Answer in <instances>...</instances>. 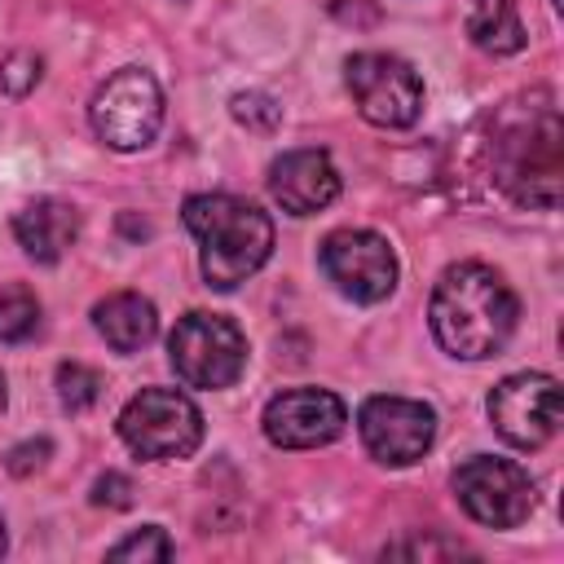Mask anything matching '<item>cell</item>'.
Masks as SVG:
<instances>
[{
	"mask_svg": "<svg viewBox=\"0 0 564 564\" xmlns=\"http://www.w3.org/2000/svg\"><path fill=\"white\" fill-rule=\"evenodd\" d=\"M234 119L251 132H273L282 123V106L269 93H238L234 97Z\"/></svg>",
	"mask_w": 564,
	"mask_h": 564,
	"instance_id": "19",
	"label": "cell"
},
{
	"mask_svg": "<svg viewBox=\"0 0 564 564\" xmlns=\"http://www.w3.org/2000/svg\"><path fill=\"white\" fill-rule=\"evenodd\" d=\"M516 295L498 269L480 260L449 264L432 291V330L449 357L480 361L502 352L516 330Z\"/></svg>",
	"mask_w": 564,
	"mask_h": 564,
	"instance_id": "1",
	"label": "cell"
},
{
	"mask_svg": "<svg viewBox=\"0 0 564 564\" xmlns=\"http://www.w3.org/2000/svg\"><path fill=\"white\" fill-rule=\"evenodd\" d=\"M269 194L282 203L291 216H313L335 203L339 194V172L326 150H286L269 167Z\"/></svg>",
	"mask_w": 564,
	"mask_h": 564,
	"instance_id": "13",
	"label": "cell"
},
{
	"mask_svg": "<svg viewBox=\"0 0 564 564\" xmlns=\"http://www.w3.org/2000/svg\"><path fill=\"white\" fill-rule=\"evenodd\" d=\"M119 436L141 458H185L203 441V414L198 405L176 388H145L137 392L119 414Z\"/></svg>",
	"mask_w": 564,
	"mask_h": 564,
	"instance_id": "4",
	"label": "cell"
},
{
	"mask_svg": "<svg viewBox=\"0 0 564 564\" xmlns=\"http://www.w3.org/2000/svg\"><path fill=\"white\" fill-rule=\"evenodd\" d=\"M93 502H97V507H128V502H132V480L119 476V471H106V476L93 485Z\"/></svg>",
	"mask_w": 564,
	"mask_h": 564,
	"instance_id": "22",
	"label": "cell"
},
{
	"mask_svg": "<svg viewBox=\"0 0 564 564\" xmlns=\"http://www.w3.org/2000/svg\"><path fill=\"white\" fill-rule=\"evenodd\" d=\"M0 410H4V375H0Z\"/></svg>",
	"mask_w": 564,
	"mask_h": 564,
	"instance_id": "25",
	"label": "cell"
},
{
	"mask_svg": "<svg viewBox=\"0 0 564 564\" xmlns=\"http://www.w3.org/2000/svg\"><path fill=\"white\" fill-rule=\"evenodd\" d=\"M348 410L326 388H291L264 405V436L282 449H313L344 432Z\"/></svg>",
	"mask_w": 564,
	"mask_h": 564,
	"instance_id": "12",
	"label": "cell"
},
{
	"mask_svg": "<svg viewBox=\"0 0 564 564\" xmlns=\"http://www.w3.org/2000/svg\"><path fill=\"white\" fill-rule=\"evenodd\" d=\"M463 546L458 542H423V538H414V542H401V546H388V555H458Z\"/></svg>",
	"mask_w": 564,
	"mask_h": 564,
	"instance_id": "24",
	"label": "cell"
},
{
	"mask_svg": "<svg viewBox=\"0 0 564 564\" xmlns=\"http://www.w3.org/2000/svg\"><path fill=\"white\" fill-rule=\"evenodd\" d=\"M0 551H4V520H0Z\"/></svg>",
	"mask_w": 564,
	"mask_h": 564,
	"instance_id": "26",
	"label": "cell"
},
{
	"mask_svg": "<svg viewBox=\"0 0 564 564\" xmlns=\"http://www.w3.org/2000/svg\"><path fill=\"white\" fill-rule=\"evenodd\" d=\"M454 494H458L463 511L489 529H516L533 511V498H538V489L520 463L489 458V454H476L454 471Z\"/></svg>",
	"mask_w": 564,
	"mask_h": 564,
	"instance_id": "8",
	"label": "cell"
},
{
	"mask_svg": "<svg viewBox=\"0 0 564 564\" xmlns=\"http://www.w3.org/2000/svg\"><path fill=\"white\" fill-rule=\"evenodd\" d=\"M489 419L507 445L542 449L560 432V383L538 370L507 375L489 392Z\"/></svg>",
	"mask_w": 564,
	"mask_h": 564,
	"instance_id": "9",
	"label": "cell"
},
{
	"mask_svg": "<svg viewBox=\"0 0 564 564\" xmlns=\"http://www.w3.org/2000/svg\"><path fill=\"white\" fill-rule=\"evenodd\" d=\"M167 555H172V542H167V533L159 524H150V529H141V533H132V538L110 546V560H167Z\"/></svg>",
	"mask_w": 564,
	"mask_h": 564,
	"instance_id": "20",
	"label": "cell"
},
{
	"mask_svg": "<svg viewBox=\"0 0 564 564\" xmlns=\"http://www.w3.org/2000/svg\"><path fill=\"white\" fill-rule=\"evenodd\" d=\"M185 225L198 238L203 278L216 291L247 282L273 251V220L234 194H194L185 198Z\"/></svg>",
	"mask_w": 564,
	"mask_h": 564,
	"instance_id": "2",
	"label": "cell"
},
{
	"mask_svg": "<svg viewBox=\"0 0 564 564\" xmlns=\"http://www.w3.org/2000/svg\"><path fill=\"white\" fill-rule=\"evenodd\" d=\"M93 322L97 330L106 335V344L115 352H137L154 339L159 330V317H154V304L137 291H119V295H106L97 308H93Z\"/></svg>",
	"mask_w": 564,
	"mask_h": 564,
	"instance_id": "15",
	"label": "cell"
},
{
	"mask_svg": "<svg viewBox=\"0 0 564 564\" xmlns=\"http://www.w3.org/2000/svg\"><path fill=\"white\" fill-rule=\"evenodd\" d=\"M357 427H361L366 449L379 463L405 467V463H419L432 449L436 414H432V405L410 401V397H370L357 414Z\"/></svg>",
	"mask_w": 564,
	"mask_h": 564,
	"instance_id": "11",
	"label": "cell"
},
{
	"mask_svg": "<svg viewBox=\"0 0 564 564\" xmlns=\"http://www.w3.org/2000/svg\"><path fill=\"white\" fill-rule=\"evenodd\" d=\"M93 128L110 150H141L154 141L159 123H163V93L159 79L141 66H123L115 70L97 97H93Z\"/></svg>",
	"mask_w": 564,
	"mask_h": 564,
	"instance_id": "6",
	"label": "cell"
},
{
	"mask_svg": "<svg viewBox=\"0 0 564 564\" xmlns=\"http://www.w3.org/2000/svg\"><path fill=\"white\" fill-rule=\"evenodd\" d=\"M48 449H53L48 441H26V445H13V449H9V471H13V476H26V471L44 467Z\"/></svg>",
	"mask_w": 564,
	"mask_h": 564,
	"instance_id": "23",
	"label": "cell"
},
{
	"mask_svg": "<svg viewBox=\"0 0 564 564\" xmlns=\"http://www.w3.org/2000/svg\"><path fill=\"white\" fill-rule=\"evenodd\" d=\"M35 326H40V300L22 282H4L0 286V339L22 344L35 335Z\"/></svg>",
	"mask_w": 564,
	"mask_h": 564,
	"instance_id": "17",
	"label": "cell"
},
{
	"mask_svg": "<svg viewBox=\"0 0 564 564\" xmlns=\"http://www.w3.org/2000/svg\"><path fill=\"white\" fill-rule=\"evenodd\" d=\"M13 234H18V242H22V251H26L31 260L53 264V260H62L66 247L75 242L79 216H75V207L62 203V198H35V203H26V207L13 216Z\"/></svg>",
	"mask_w": 564,
	"mask_h": 564,
	"instance_id": "14",
	"label": "cell"
},
{
	"mask_svg": "<svg viewBox=\"0 0 564 564\" xmlns=\"http://www.w3.org/2000/svg\"><path fill=\"white\" fill-rule=\"evenodd\" d=\"M344 79L361 119L375 128H410L423 110V84L414 66L392 53H352Z\"/></svg>",
	"mask_w": 564,
	"mask_h": 564,
	"instance_id": "7",
	"label": "cell"
},
{
	"mask_svg": "<svg viewBox=\"0 0 564 564\" xmlns=\"http://www.w3.org/2000/svg\"><path fill=\"white\" fill-rule=\"evenodd\" d=\"M467 31L485 53H516L524 48V22L516 13V0H471Z\"/></svg>",
	"mask_w": 564,
	"mask_h": 564,
	"instance_id": "16",
	"label": "cell"
},
{
	"mask_svg": "<svg viewBox=\"0 0 564 564\" xmlns=\"http://www.w3.org/2000/svg\"><path fill=\"white\" fill-rule=\"evenodd\" d=\"M167 357L189 388H229L247 366V339L220 313H185L167 339Z\"/></svg>",
	"mask_w": 564,
	"mask_h": 564,
	"instance_id": "5",
	"label": "cell"
},
{
	"mask_svg": "<svg viewBox=\"0 0 564 564\" xmlns=\"http://www.w3.org/2000/svg\"><path fill=\"white\" fill-rule=\"evenodd\" d=\"M40 57L35 53H9L4 66H0V88L13 93V97H26L35 84H40Z\"/></svg>",
	"mask_w": 564,
	"mask_h": 564,
	"instance_id": "21",
	"label": "cell"
},
{
	"mask_svg": "<svg viewBox=\"0 0 564 564\" xmlns=\"http://www.w3.org/2000/svg\"><path fill=\"white\" fill-rule=\"evenodd\" d=\"M494 176L516 203L555 207V198H560V115H555V106H542L538 115L507 123L494 137Z\"/></svg>",
	"mask_w": 564,
	"mask_h": 564,
	"instance_id": "3",
	"label": "cell"
},
{
	"mask_svg": "<svg viewBox=\"0 0 564 564\" xmlns=\"http://www.w3.org/2000/svg\"><path fill=\"white\" fill-rule=\"evenodd\" d=\"M322 269L344 295H352L361 304L388 300L397 286V256L370 229H335L322 242Z\"/></svg>",
	"mask_w": 564,
	"mask_h": 564,
	"instance_id": "10",
	"label": "cell"
},
{
	"mask_svg": "<svg viewBox=\"0 0 564 564\" xmlns=\"http://www.w3.org/2000/svg\"><path fill=\"white\" fill-rule=\"evenodd\" d=\"M57 397L66 410H88L101 397V375L84 361H62L57 366Z\"/></svg>",
	"mask_w": 564,
	"mask_h": 564,
	"instance_id": "18",
	"label": "cell"
}]
</instances>
